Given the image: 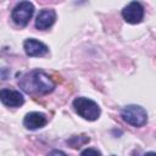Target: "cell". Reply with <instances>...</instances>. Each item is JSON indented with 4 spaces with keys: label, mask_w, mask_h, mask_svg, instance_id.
Wrapping results in <instances>:
<instances>
[{
    "label": "cell",
    "mask_w": 156,
    "mask_h": 156,
    "mask_svg": "<svg viewBox=\"0 0 156 156\" xmlns=\"http://www.w3.org/2000/svg\"><path fill=\"white\" fill-rule=\"evenodd\" d=\"M80 156H102V155H101V152L99 150L93 149V147H88V149L82 151Z\"/></svg>",
    "instance_id": "obj_10"
},
{
    "label": "cell",
    "mask_w": 156,
    "mask_h": 156,
    "mask_svg": "<svg viewBox=\"0 0 156 156\" xmlns=\"http://www.w3.org/2000/svg\"><path fill=\"white\" fill-rule=\"evenodd\" d=\"M56 21V12L51 9H44L39 12L35 20V27L40 30L50 28Z\"/></svg>",
    "instance_id": "obj_9"
},
{
    "label": "cell",
    "mask_w": 156,
    "mask_h": 156,
    "mask_svg": "<svg viewBox=\"0 0 156 156\" xmlns=\"http://www.w3.org/2000/svg\"><path fill=\"white\" fill-rule=\"evenodd\" d=\"M21 88L27 93L49 94L55 89V82L44 71L34 69L20 80Z\"/></svg>",
    "instance_id": "obj_1"
},
{
    "label": "cell",
    "mask_w": 156,
    "mask_h": 156,
    "mask_svg": "<svg viewBox=\"0 0 156 156\" xmlns=\"http://www.w3.org/2000/svg\"><path fill=\"white\" fill-rule=\"evenodd\" d=\"M122 17L124 18L126 22L130 24H136L143 21L144 17V7L140 2L138 1H132L124 9L122 10Z\"/></svg>",
    "instance_id": "obj_5"
},
{
    "label": "cell",
    "mask_w": 156,
    "mask_h": 156,
    "mask_svg": "<svg viewBox=\"0 0 156 156\" xmlns=\"http://www.w3.org/2000/svg\"><path fill=\"white\" fill-rule=\"evenodd\" d=\"M144 156H156V154H155V152H152V151H150V152H146Z\"/></svg>",
    "instance_id": "obj_12"
},
{
    "label": "cell",
    "mask_w": 156,
    "mask_h": 156,
    "mask_svg": "<svg viewBox=\"0 0 156 156\" xmlns=\"http://www.w3.org/2000/svg\"><path fill=\"white\" fill-rule=\"evenodd\" d=\"M34 13V5L29 1H22L15 6L11 17L13 22L20 27H26Z\"/></svg>",
    "instance_id": "obj_4"
},
{
    "label": "cell",
    "mask_w": 156,
    "mask_h": 156,
    "mask_svg": "<svg viewBox=\"0 0 156 156\" xmlns=\"http://www.w3.org/2000/svg\"><path fill=\"white\" fill-rule=\"evenodd\" d=\"M48 156H67L63 151H60V150H52Z\"/></svg>",
    "instance_id": "obj_11"
},
{
    "label": "cell",
    "mask_w": 156,
    "mask_h": 156,
    "mask_svg": "<svg viewBox=\"0 0 156 156\" xmlns=\"http://www.w3.org/2000/svg\"><path fill=\"white\" fill-rule=\"evenodd\" d=\"M46 123H48L46 116L41 112H29L23 118V126L30 130L43 128Z\"/></svg>",
    "instance_id": "obj_8"
},
{
    "label": "cell",
    "mask_w": 156,
    "mask_h": 156,
    "mask_svg": "<svg viewBox=\"0 0 156 156\" xmlns=\"http://www.w3.org/2000/svg\"><path fill=\"white\" fill-rule=\"evenodd\" d=\"M121 116L124 122L133 127H143L147 122V112L139 105H128L126 106Z\"/></svg>",
    "instance_id": "obj_3"
},
{
    "label": "cell",
    "mask_w": 156,
    "mask_h": 156,
    "mask_svg": "<svg viewBox=\"0 0 156 156\" xmlns=\"http://www.w3.org/2000/svg\"><path fill=\"white\" fill-rule=\"evenodd\" d=\"M73 108L82 118H84L87 121L98 119L100 116V112H101L99 105L95 101H93L88 98H83V96L76 98L73 100Z\"/></svg>",
    "instance_id": "obj_2"
},
{
    "label": "cell",
    "mask_w": 156,
    "mask_h": 156,
    "mask_svg": "<svg viewBox=\"0 0 156 156\" xmlns=\"http://www.w3.org/2000/svg\"><path fill=\"white\" fill-rule=\"evenodd\" d=\"M0 101L9 107H20L24 102L23 95L17 90L1 89L0 90Z\"/></svg>",
    "instance_id": "obj_6"
},
{
    "label": "cell",
    "mask_w": 156,
    "mask_h": 156,
    "mask_svg": "<svg viewBox=\"0 0 156 156\" xmlns=\"http://www.w3.org/2000/svg\"><path fill=\"white\" fill-rule=\"evenodd\" d=\"M23 48H24L26 54H27L28 56H32V57L44 56V55H46L48 51H49V48H48L44 43H41V41L37 40V39H33V38L24 40Z\"/></svg>",
    "instance_id": "obj_7"
}]
</instances>
